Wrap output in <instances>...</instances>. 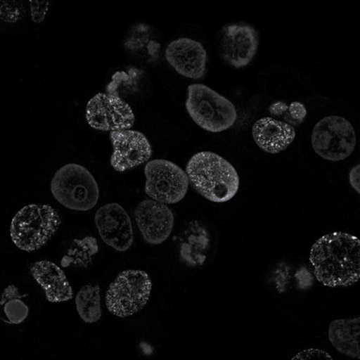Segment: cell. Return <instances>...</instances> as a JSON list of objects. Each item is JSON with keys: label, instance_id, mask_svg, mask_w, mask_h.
Segmentation results:
<instances>
[{"label": "cell", "instance_id": "cell-18", "mask_svg": "<svg viewBox=\"0 0 360 360\" xmlns=\"http://www.w3.org/2000/svg\"><path fill=\"white\" fill-rule=\"evenodd\" d=\"M98 252L97 239L86 237L74 239L71 247L63 257L61 264L64 268H88L92 263L93 257Z\"/></svg>", "mask_w": 360, "mask_h": 360}, {"label": "cell", "instance_id": "cell-19", "mask_svg": "<svg viewBox=\"0 0 360 360\" xmlns=\"http://www.w3.org/2000/svg\"><path fill=\"white\" fill-rule=\"evenodd\" d=\"M23 297L15 285H8L1 297V319L8 324L22 323L29 315V307L22 301Z\"/></svg>", "mask_w": 360, "mask_h": 360}, {"label": "cell", "instance_id": "cell-22", "mask_svg": "<svg viewBox=\"0 0 360 360\" xmlns=\"http://www.w3.org/2000/svg\"><path fill=\"white\" fill-rule=\"evenodd\" d=\"M290 113H291V116L294 120L302 122L307 116V112L302 103L294 102L290 106Z\"/></svg>", "mask_w": 360, "mask_h": 360}, {"label": "cell", "instance_id": "cell-2", "mask_svg": "<svg viewBox=\"0 0 360 360\" xmlns=\"http://www.w3.org/2000/svg\"><path fill=\"white\" fill-rule=\"evenodd\" d=\"M186 174L190 184L204 198L217 203L232 200L240 179L231 163L212 152H200L190 158Z\"/></svg>", "mask_w": 360, "mask_h": 360}, {"label": "cell", "instance_id": "cell-6", "mask_svg": "<svg viewBox=\"0 0 360 360\" xmlns=\"http://www.w3.org/2000/svg\"><path fill=\"white\" fill-rule=\"evenodd\" d=\"M153 283L143 270H124L110 284L106 293L108 311L127 318L141 311L151 296Z\"/></svg>", "mask_w": 360, "mask_h": 360}, {"label": "cell", "instance_id": "cell-13", "mask_svg": "<svg viewBox=\"0 0 360 360\" xmlns=\"http://www.w3.org/2000/svg\"><path fill=\"white\" fill-rule=\"evenodd\" d=\"M134 217L144 241L149 244H162L172 233L174 217L166 204L144 200L135 209Z\"/></svg>", "mask_w": 360, "mask_h": 360}, {"label": "cell", "instance_id": "cell-10", "mask_svg": "<svg viewBox=\"0 0 360 360\" xmlns=\"http://www.w3.org/2000/svg\"><path fill=\"white\" fill-rule=\"evenodd\" d=\"M95 224L103 241L117 252H127L134 242L131 217L121 205L109 203L95 214Z\"/></svg>", "mask_w": 360, "mask_h": 360}, {"label": "cell", "instance_id": "cell-21", "mask_svg": "<svg viewBox=\"0 0 360 360\" xmlns=\"http://www.w3.org/2000/svg\"><path fill=\"white\" fill-rule=\"evenodd\" d=\"M333 359L331 356L326 352L321 351V349H307L297 354L296 358L293 359Z\"/></svg>", "mask_w": 360, "mask_h": 360}, {"label": "cell", "instance_id": "cell-17", "mask_svg": "<svg viewBox=\"0 0 360 360\" xmlns=\"http://www.w3.org/2000/svg\"><path fill=\"white\" fill-rule=\"evenodd\" d=\"M360 319L334 320L330 324L328 338L338 352L346 356L359 359Z\"/></svg>", "mask_w": 360, "mask_h": 360}, {"label": "cell", "instance_id": "cell-7", "mask_svg": "<svg viewBox=\"0 0 360 360\" xmlns=\"http://www.w3.org/2000/svg\"><path fill=\"white\" fill-rule=\"evenodd\" d=\"M312 146L319 157L328 161H343L351 156L356 145L351 122L338 116L324 117L313 129Z\"/></svg>", "mask_w": 360, "mask_h": 360}, {"label": "cell", "instance_id": "cell-4", "mask_svg": "<svg viewBox=\"0 0 360 360\" xmlns=\"http://www.w3.org/2000/svg\"><path fill=\"white\" fill-rule=\"evenodd\" d=\"M187 112L198 127L208 132L219 133L231 128L237 111L229 100L202 84L188 87Z\"/></svg>", "mask_w": 360, "mask_h": 360}, {"label": "cell", "instance_id": "cell-14", "mask_svg": "<svg viewBox=\"0 0 360 360\" xmlns=\"http://www.w3.org/2000/svg\"><path fill=\"white\" fill-rule=\"evenodd\" d=\"M165 56L181 76L199 79L206 73L207 54L202 44L192 39L180 38L169 44Z\"/></svg>", "mask_w": 360, "mask_h": 360}, {"label": "cell", "instance_id": "cell-3", "mask_svg": "<svg viewBox=\"0 0 360 360\" xmlns=\"http://www.w3.org/2000/svg\"><path fill=\"white\" fill-rule=\"evenodd\" d=\"M61 224L59 214L49 205H27L13 218L10 236L18 248L32 252L44 247Z\"/></svg>", "mask_w": 360, "mask_h": 360}, {"label": "cell", "instance_id": "cell-12", "mask_svg": "<svg viewBox=\"0 0 360 360\" xmlns=\"http://www.w3.org/2000/svg\"><path fill=\"white\" fill-rule=\"evenodd\" d=\"M259 36L256 29L248 24H231L221 32L222 57L236 68L247 67L257 53Z\"/></svg>", "mask_w": 360, "mask_h": 360}, {"label": "cell", "instance_id": "cell-11", "mask_svg": "<svg viewBox=\"0 0 360 360\" xmlns=\"http://www.w3.org/2000/svg\"><path fill=\"white\" fill-rule=\"evenodd\" d=\"M110 139L113 147L111 165L115 171L124 172L147 162L152 157L151 143L138 131H112Z\"/></svg>", "mask_w": 360, "mask_h": 360}, {"label": "cell", "instance_id": "cell-8", "mask_svg": "<svg viewBox=\"0 0 360 360\" xmlns=\"http://www.w3.org/2000/svg\"><path fill=\"white\" fill-rule=\"evenodd\" d=\"M144 173L145 193L155 201L174 204L186 196L188 178L176 164L167 160H153L147 163Z\"/></svg>", "mask_w": 360, "mask_h": 360}, {"label": "cell", "instance_id": "cell-5", "mask_svg": "<svg viewBox=\"0 0 360 360\" xmlns=\"http://www.w3.org/2000/svg\"><path fill=\"white\" fill-rule=\"evenodd\" d=\"M53 196L63 207L87 212L96 206L99 188L93 174L81 165H65L55 173L51 181Z\"/></svg>", "mask_w": 360, "mask_h": 360}, {"label": "cell", "instance_id": "cell-23", "mask_svg": "<svg viewBox=\"0 0 360 360\" xmlns=\"http://www.w3.org/2000/svg\"><path fill=\"white\" fill-rule=\"evenodd\" d=\"M360 166L354 167L352 169L351 172H349V184H351L352 188L354 190H356L357 193H360L359 188V176H360Z\"/></svg>", "mask_w": 360, "mask_h": 360}, {"label": "cell", "instance_id": "cell-15", "mask_svg": "<svg viewBox=\"0 0 360 360\" xmlns=\"http://www.w3.org/2000/svg\"><path fill=\"white\" fill-rule=\"evenodd\" d=\"M252 136L257 146L270 154L284 151L296 138V131L291 124L272 117L258 120L252 127Z\"/></svg>", "mask_w": 360, "mask_h": 360}, {"label": "cell", "instance_id": "cell-9", "mask_svg": "<svg viewBox=\"0 0 360 360\" xmlns=\"http://www.w3.org/2000/svg\"><path fill=\"white\" fill-rule=\"evenodd\" d=\"M86 117L90 127L100 131L131 129L135 122L132 108L119 95L99 93L89 100Z\"/></svg>", "mask_w": 360, "mask_h": 360}, {"label": "cell", "instance_id": "cell-16", "mask_svg": "<svg viewBox=\"0 0 360 360\" xmlns=\"http://www.w3.org/2000/svg\"><path fill=\"white\" fill-rule=\"evenodd\" d=\"M31 274L44 291L49 302L60 303L73 297V291L66 274L56 264L46 261L34 263Z\"/></svg>", "mask_w": 360, "mask_h": 360}, {"label": "cell", "instance_id": "cell-1", "mask_svg": "<svg viewBox=\"0 0 360 360\" xmlns=\"http://www.w3.org/2000/svg\"><path fill=\"white\" fill-rule=\"evenodd\" d=\"M309 262L324 286H351L360 278L359 239L342 232L324 235L313 245Z\"/></svg>", "mask_w": 360, "mask_h": 360}, {"label": "cell", "instance_id": "cell-20", "mask_svg": "<svg viewBox=\"0 0 360 360\" xmlns=\"http://www.w3.org/2000/svg\"><path fill=\"white\" fill-rule=\"evenodd\" d=\"M77 311L84 322L94 323L102 317L101 297L98 285L88 284L76 297Z\"/></svg>", "mask_w": 360, "mask_h": 360}]
</instances>
